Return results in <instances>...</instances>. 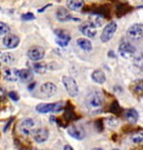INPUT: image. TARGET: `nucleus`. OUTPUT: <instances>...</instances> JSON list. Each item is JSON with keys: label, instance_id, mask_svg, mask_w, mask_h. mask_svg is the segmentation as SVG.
Listing matches in <instances>:
<instances>
[{"label": "nucleus", "instance_id": "1", "mask_svg": "<svg viewBox=\"0 0 143 150\" xmlns=\"http://www.w3.org/2000/svg\"><path fill=\"white\" fill-rule=\"evenodd\" d=\"M104 102H106L104 96L99 91H94L88 96L85 100V106L91 112H97L100 111L101 108L104 106Z\"/></svg>", "mask_w": 143, "mask_h": 150}, {"label": "nucleus", "instance_id": "2", "mask_svg": "<svg viewBox=\"0 0 143 150\" xmlns=\"http://www.w3.org/2000/svg\"><path fill=\"white\" fill-rule=\"evenodd\" d=\"M64 109L63 102H53V103H39L36 107V110L40 113H48V112H61Z\"/></svg>", "mask_w": 143, "mask_h": 150}, {"label": "nucleus", "instance_id": "3", "mask_svg": "<svg viewBox=\"0 0 143 150\" xmlns=\"http://www.w3.org/2000/svg\"><path fill=\"white\" fill-rule=\"evenodd\" d=\"M62 82H63L64 88H66V90L68 91L70 97L78 96V93H79V87H78L77 81L74 80L72 77H70V76H63L62 77Z\"/></svg>", "mask_w": 143, "mask_h": 150}, {"label": "nucleus", "instance_id": "4", "mask_svg": "<svg viewBox=\"0 0 143 150\" xmlns=\"http://www.w3.org/2000/svg\"><path fill=\"white\" fill-rule=\"evenodd\" d=\"M118 25L116 21H110L106 25L103 31L101 33V41L102 42H108L112 39V37L114 36V33L117 31Z\"/></svg>", "mask_w": 143, "mask_h": 150}, {"label": "nucleus", "instance_id": "5", "mask_svg": "<svg viewBox=\"0 0 143 150\" xmlns=\"http://www.w3.org/2000/svg\"><path fill=\"white\" fill-rule=\"evenodd\" d=\"M143 35V26L142 23H134L128 29L127 36L133 40H140Z\"/></svg>", "mask_w": 143, "mask_h": 150}, {"label": "nucleus", "instance_id": "6", "mask_svg": "<svg viewBox=\"0 0 143 150\" xmlns=\"http://www.w3.org/2000/svg\"><path fill=\"white\" fill-rule=\"evenodd\" d=\"M35 126H36V121L32 118H25L21 120V122L19 125V129L22 134L25 136H28L35 129Z\"/></svg>", "mask_w": 143, "mask_h": 150}, {"label": "nucleus", "instance_id": "7", "mask_svg": "<svg viewBox=\"0 0 143 150\" xmlns=\"http://www.w3.org/2000/svg\"><path fill=\"white\" fill-rule=\"evenodd\" d=\"M54 33L57 36L56 42L58 43L60 47H67L71 40V36L69 35V32L61 30V29H57V30H54Z\"/></svg>", "mask_w": 143, "mask_h": 150}, {"label": "nucleus", "instance_id": "8", "mask_svg": "<svg viewBox=\"0 0 143 150\" xmlns=\"http://www.w3.org/2000/svg\"><path fill=\"white\" fill-rule=\"evenodd\" d=\"M119 51H120L122 57L128 58V57L132 56L135 52V47L132 46L128 40H122L120 45H119Z\"/></svg>", "mask_w": 143, "mask_h": 150}, {"label": "nucleus", "instance_id": "9", "mask_svg": "<svg viewBox=\"0 0 143 150\" xmlns=\"http://www.w3.org/2000/svg\"><path fill=\"white\" fill-rule=\"evenodd\" d=\"M56 17L59 21L61 22H67L70 21V20H73V21H80V19H77V18H73L72 15L70 13V11L64 8V7H61L57 10V13H56Z\"/></svg>", "mask_w": 143, "mask_h": 150}, {"label": "nucleus", "instance_id": "10", "mask_svg": "<svg viewBox=\"0 0 143 150\" xmlns=\"http://www.w3.org/2000/svg\"><path fill=\"white\" fill-rule=\"evenodd\" d=\"M2 43L6 48L8 49H13L19 46L20 43V38L16 36V35H12V33H8L6 35L5 38L2 39Z\"/></svg>", "mask_w": 143, "mask_h": 150}, {"label": "nucleus", "instance_id": "11", "mask_svg": "<svg viewBox=\"0 0 143 150\" xmlns=\"http://www.w3.org/2000/svg\"><path fill=\"white\" fill-rule=\"evenodd\" d=\"M44 54H46V51L41 47H32V48L28 50L27 56L32 61H39V60H41L44 57Z\"/></svg>", "mask_w": 143, "mask_h": 150}, {"label": "nucleus", "instance_id": "12", "mask_svg": "<svg viewBox=\"0 0 143 150\" xmlns=\"http://www.w3.org/2000/svg\"><path fill=\"white\" fill-rule=\"evenodd\" d=\"M33 139L37 142H44L49 138V131L47 128H39L31 132Z\"/></svg>", "mask_w": 143, "mask_h": 150}, {"label": "nucleus", "instance_id": "13", "mask_svg": "<svg viewBox=\"0 0 143 150\" xmlns=\"http://www.w3.org/2000/svg\"><path fill=\"white\" fill-rule=\"evenodd\" d=\"M68 134H69L72 138H74V139H77V140H82L85 136L83 129L78 127V126H74V125L70 126L69 128H68Z\"/></svg>", "mask_w": 143, "mask_h": 150}, {"label": "nucleus", "instance_id": "14", "mask_svg": "<svg viewBox=\"0 0 143 150\" xmlns=\"http://www.w3.org/2000/svg\"><path fill=\"white\" fill-rule=\"evenodd\" d=\"M40 90L46 97H52L57 93V86L52 82H44L40 88Z\"/></svg>", "mask_w": 143, "mask_h": 150}, {"label": "nucleus", "instance_id": "15", "mask_svg": "<svg viewBox=\"0 0 143 150\" xmlns=\"http://www.w3.org/2000/svg\"><path fill=\"white\" fill-rule=\"evenodd\" d=\"M79 30L81 33H83L85 37H88V38H94L95 36H97V29L92 27L91 25H89L88 22L81 25L79 28Z\"/></svg>", "mask_w": 143, "mask_h": 150}, {"label": "nucleus", "instance_id": "16", "mask_svg": "<svg viewBox=\"0 0 143 150\" xmlns=\"http://www.w3.org/2000/svg\"><path fill=\"white\" fill-rule=\"evenodd\" d=\"M103 21L104 20H103V17L102 16L95 15V13H91L90 16H89V21H88V23L97 29V28L101 27L103 25Z\"/></svg>", "mask_w": 143, "mask_h": 150}, {"label": "nucleus", "instance_id": "17", "mask_svg": "<svg viewBox=\"0 0 143 150\" xmlns=\"http://www.w3.org/2000/svg\"><path fill=\"white\" fill-rule=\"evenodd\" d=\"M130 89L138 99H142V80H135L130 86Z\"/></svg>", "mask_w": 143, "mask_h": 150}, {"label": "nucleus", "instance_id": "18", "mask_svg": "<svg viewBox=\"0 0 143 150\" xmlns=\"http://www.w3.org/2000/svg\"><path fill=\"white\" fill-rule=\"evenodd\" d=\"M17 75H18V79H21L25 82L31 81L32 78H33V75H32V72L29 69L17 70Z\"/></svg>", "mask_w": 143, "mask_h": 150}, {"label": "nucleus", "instance_id": "19", "mask_svg": "<svg viewBox=\"0 0 143 150\" xmlns=\"http://www.w3.org/2000/svg\"><path fill=\"white\" fill-rule=\"evenodd\" d=\"M125 118L130 123H137L139 120V113L134 108H130L125 111Z\"/></svg>", "mask_w": 143, "mask_h": 150}, {"label": "nucleus", "instance_id": "20", "mask_svg": "<svg viewBox=\"0 0 143 150\" xmlns=\"http://www.w3.org/2000/svg\"><path fill=\"white\" fill-rule=\"evenodd\" d=\"M91 78H92V80L97 82V83H103V82H106V77L104 75V72L102 71V70H94L93 72H92V75H91Z\"/></svg>", "mask_w": 143, "mask_h": 150}, {"label": "nucleus", "instance_id": "21", "mask_svg": "<svg viewBox=\"0 0 143 150\" xmlns=\"http://www.w3.org/2000/svg\"><path fill=\"white\" fill-rule=\"evenodd\" d=\"M77 43L82 50H85V51H91L92 50V43H91L90 40H88L85 38H79L77 40Z\"/></svg>", "mask_w": 143, "mask_h": 150}, {"label": "nucleus", "instance_id": "22", "mask_svg": "<svg viewBox=\"0 0 143 150\" xmlns=\"http://www.w3.org/2000/svg\"><path fill=\"white\" fill-rule=\"evenodd\" d=\"M83 5H85V1H82V0H69V1H67V7L70 10H79L83 7Z\"/></svg>", "mask_w": 143, "mask_h": 150}, {"label": "nucleus", "instance_id": "23", "mask_svg": "<svg viewBox=\"0 0 143 150\" xmlns=\"http://www.w3.org/2000/svg\"><path fill=\"white\" fill-rule=\"evenodd\" d=\"M32 69L36 74L42 75V74H46V71L48 70V64H41V62H35L32 64Z\"/></svg>", "mask_w": 143, "mask_h": 150}, {"label": "nucleus", "instance_id": "24", "mask_svg": "<svg viewBox=\"0 0 143 150\" xmlns=\"http://www.w3.org/2000/svg\"><path fill=\"white\" fill-rule=\"evenodd\" d=\"M5 77L8 81H17L18 79V75H17V70L16 69H8L5 70Z\"/></svg>", "mask_w": 143, "mask_h": 150}, {"label": "nucleus", "instance_id": "25", "mask_svg": "<svg viewBox=\"0 0 143 150\" xmlns=\"http://www.w3.org/2000/svg\"><path fill=\"white\" fill-rule=\"evenodd\" d=\"M110 111L113 112L114 115H121L122 108L120 107V105H119V102L117 100H114V101L112 102L111 107H110Z\"/></svg>", "mask_w": 143, "mask_h": 150}, {"label": "nucleus", "instance_id": "26", "mask_svg": "<svg viewBox=\"0 0 143 150\" xmlns=\"http://www.w3.org/2000/svg\"><path fill=\"white\" fill-rule=\"evenodd\" d=\"M1 61L5 62L6 64H10L13 62V57L10 54H5L4 56H1Z\"/></svg>", "mask_w": 143, "mask_h": 150}, {"label": "nucleus", "instance_id": "27", "mask_svg": "<svg viewBox=\"0 0 143 150\" xmlns=\"http://www.w3.org/2000/svg\"><path fill=\"white\" fill-rule=\"evenodd\" d=\"M10 31V28L8 27V25H6L5 22H0V36L8 35Z\"/></svg>", "mask_w": 143, "mask_h": 150}, {"label": "nucleus", "instance_id": "28", "mask_svg": "<svg viewBox=\"0 0 143 150\" xmlns=\"http://www.w3.org/2000/svg\"><path fill=\"white\" fill-rule=\"evenodd\" d=\"M33 19H35V15L31 12H27V13L21 15V20H23V21H30Z\"/></svg>", "mask_w": 143, "mask_h": 150}, {"label": "nucleus", "instance_id": "29", "mask_svg": "<svg viewBox=\"0 0 143 150\" xmlns=\"http://www.w3.org/2000/svg\"><path fill=\"white\" fill-rule=\"evenodd\" d=\"M8 97L10 98L11 100H13V101H18V100L20 99V97H19V95L17 93L16 91H10V92H8Z\"/></svg>", "mask_w": 143, "mask_h": 150}, {"label": "nucleus", "instance_id": "30", "mask_svg": "<svg viewBox=\"0 0 143 150\" xmlns=\"http://www.w3.org/2000/svg\"><path fill=\"white\" fill-rule=\"evenodd\" d=\"M132 141L137 145H141L142 144V134H134L132 137Z\"/></svg>", "mask_w": 143, "mask_h": 150}, {"label": "nucleus", "instance_id": "31", "mask_svg": "<svg viewBox=\"0 0 143 150\" xmlns=\"http://www.w3.org/2000/svg\"><path fill=\"white\" fill-rule=\"evenodd\" d=\"M12 121H13V117H11L10 120H9V122L6 125V127H5V129H4V131H7V129L9 128V126H10V123L12 122Z\"/></svg>", "mask_w": 143, "mask_h": 150}, {"label": "nucleus", "instance_id": "32", "mask_svg": "<svg viewBox=\"0 0 143 150\" xmlns=\"http://www.w3.org/2000/svg\"><path fill=\"white\" fill-rule=\"evenodd\" d=\"M36 85H37L36 82H32L31 85H29V86H28V89H29V90H32V89L36 87Z\"/></svg>", "mask_w": 143, "mask_h": 150}, {"label": "nucleus", "instance_id": "33", "mask_svg": "<svg viewBox=\"0 0 143 150\" xmlns=\"http://www.w3.org/2000/svg\"><path fill=\"white\" fill-rule=\"evenodd\" d=\"M50 6H51V5H47V6H44V7H43V8H40V9H39V12H43V11L46 10V9H47V8H49V7H50Z\"/></svg>", "mask_w": 143, "mask_h": 150}, {"label": "nucleus", "instance_id": "34", "mask_svg": "<svg viewBox=\"0 0 143 150\" xmlns=\"http://www.w3.org/2000/svg\"><path fill=\"white\" fill-rule=\"evenodd\" d=\"M6 96V92L4 89H0V98H4Z\"/></svg>", "mask_w": 143, "mask_h": 150}, {"label": "nucleus", "instance_id": "35", "mask_svg": "<svg viewBox=\"0 0 143 150\" xmlns=\"http://www.w3.org/2000/svg\"><path fill=\"white\" fill-rule=\"evenodd\" d=\"M63 150H73V148H72L70 145H66V146H64Z\"/></svg>", "mask_w": 143, "mask_h": 150}, {"label": "nucleus", "instance_id": "36", "mask_svg": "<svg viewBox=\"0 0 143 150\" xmlns=\"http://www.w3.org/2000/svg\"><path fill=\"white\" fill-rule=\"evenodd\" d=\"M109 56H110L111 58H114V57H116V54L111 50V51H109Z\"/></svg>", "mask_w": 143, "mask_h": 150}, {"label": "nucleus", "instance_id": "37", "mask_svg": "<svg viewBox=\"0 0 143 150\" xmlns=\"http://www.w3.org/2000/svg\"><path fill=\"white\" fill-rule=\"evenodd\" d=\"M91 150H103V149H101V148H93V149H91Z\"/></svg>", "mask_w": 143, "mask_h": 150}, {"label": "nucleus", "instance_id": "38", "mask_svg": "<svg viewBox=\"0 0 143 150\" xmlns=\"http://www.w3.org/2000/svg\"><path fill=\"white\" fill-rule=\"evenodd\" d=\"M112 150H120V149H112Z\"/></svg>", "mask_w": 143, "mask_h": 150}, {"label": "nucleus", "instance_id": "39", "mask_svg": "<svg viewBox=\"0 0 143 150\" xmlns=\"http://www.w3.org/2000/svg\"><path fill=\"white\" fill-rule=\"evenodd\" d=\"M33 150H38V149H36V148H35V149H33Z\"/></svg>", "mask_w": 143, "mask_h": 150}, {"label": "nucleus", "instance_id": "40", "mask_svg": "<svg viewBox=\"0 0 143 150\" xmlns=\"http://www.w3.org/2000/svg\"><path fill=\"white\" fill-rule=\"evenodd\" d=\"M0 9H1V8H0Z\"/></svg>", "mask_w": 143, "mask_h": 150}]
</instances>
